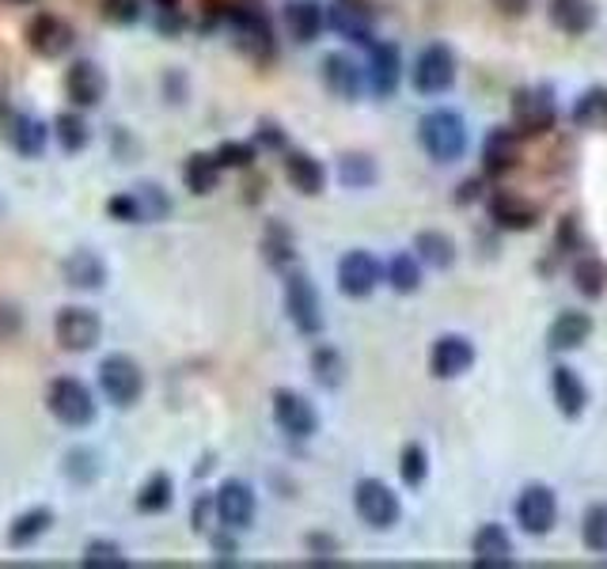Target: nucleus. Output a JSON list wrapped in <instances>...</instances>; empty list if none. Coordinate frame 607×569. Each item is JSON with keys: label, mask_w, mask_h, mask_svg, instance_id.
<instances>
[{"label": "nucleus", "mask_w": 607, "mask_h": 569, "mask_svg": "<svg viewBox=\"0 0 607 569\" xmlns=\"http://www.w3.org/2000/svg\"><path fill=\"white\" fill-rule=\"evenodd\" d=\"M46 411L53 414V422L69 429H87L99 414V403H95L92 388L76 376H58L46 388Z\"/></svg>", "instance_id": "f257e3e1"}, {"label": "nucleus", "mask_w": 607, "mask_h": 569, "mask_svg": "<svg viewBox=\"0 0 607 569\" xmlns=\"http://www.w3.org/2000/svg\"><path fill=\"white\" fill-rule=\"evenodd\" d=\"M418 141L437 164H455L467 152V122L455 110H429L418 122Z\"/></svg>", "instance_id": "f03ea898"}, {"label": "nucleus", "mask_w": 607, "mask_h": 569, "mask_svg": "<svg viewBox=\"0 0 607 569\" xmlns=\"http://www.w3.org/2000/svg\"><path fill=\"white\" fill-rule=\"evenodd\" d=\"M99 388L110 406L130 411L145 395V372H141V365L130 354H110L99 360Z\"/></svg>", "instance_id": "7ed1b4c3"}, {"label": "nucleus", "mask_w": 607, "mask_h": 569, "mask_svg": "<svg viewBox=\"0 0 607 569\" xmlns=\"http://www.w3.org/2000/svg\"><path fill=\"white\" fill-rule=\"evenodd\" d=\"M53 339H58L61 349L69 354H92L103 339V319L99 311L80 308V304H69L53 316Z\"/></svg>", "instance_id": "20e7f679"}, {"label": "nucleus", "mask_w": 607, "mask_h": 569, "mask_svg": "<svg viewBox=\"0 0 607 569\" xmlns=\"http://www.w3.org/2000/svg\"><path fill=\"white\" fill-rule=\"evenodd\" d=\"M285 311H289L293 327H297L304 339H316L323 331V300H319V288L300 270L285 274Z\"/></svg>", "instance_id": "39448f33"}, {"label": "nucleus", "mask_w": 607, "mask_h": 569, "mask_svg": "<svg viewBox=\"0 0 607 569\" xmlns=\"http://www.w3.org/2000/svg\"><path fill=\"white\" fill-rule=\"evenodd\" d=\"M354 509L369 527L388 532V527L398 524L403 505H398V494L391 490L388 483H380V478H365V483H357V490H354Z\"/></svg>", "instance_id": "423d86ee"}, {"label": "nucleus", "mask_w": 607, "mask_h": 569, "mask_svg": "<svg viewBox=\"0 0 607 569\" xmlns=\"http://www.w3.org/2000/svg\"><path fill=\"white\" fill-rule=\"evenodd\" d=\"M513 517H516V524H521V532L547 535L550 527H555V520H558L555 490H550V486H543V483L524 486V490L516 494V501H513Z\"/></svg>", "instance_id": "0eeeda50"}, {"label": "nucleus", "mask_w": 607, "mask_h": 569, "mask_svg": "<svg viewBox=\"0 0 607 569\" xmlns=\"http://www.w3.org/2000/svg\"><path fill=\"white\" fill-rule=\"evenodd\" d=\"M213 505H217V520L228 527V532H247L259 517V498L247 483L239 478H228L221 483V490L213 494Z\"/></svg>", "instance_id": "6e6552de"}, {"label": "nucleus", "mask_w": 607, "mask_h": 569, "mask_svg": "<svg viewBox=\"0 0 607 569\" xmlns=\"http://www.w3.org/2000/svg\"><path fill=\"white\" fill-rule=\"evenodd\" d=\"M274 422H277V429L293 440H308L319 432L316 406H311L300 391H289V388L274 391Z\"/></svg>", "instance_id": "1a4fd4ad"}, {"label": "nucleus", "mask_w": 607, "mask_h": 569, "mask_svg": "<svg viewBox=\"0 0 607 569\" xmlns=\"http://www.w3.org/2000/svg\"><path fill=\"white\" fill-rule=\"evenodd\" d=\"M455 84V54L444 43H433L421 50L414 66V87L421 95H444Z\"/></svg>", "instance_id": "9d476101"}, {"label": "nucleus", "mask_w": 607, "mask_h": 569, "mask_svg": "<svg viewBox=\"0 0 607 569\" xmlns=\"http://www.w3.org/2000/svg\"><path fill=\"white\" fill-rule=\"evenodd\" d=\"M107 72H103L95 61L80 58L66 69V95L73 99L76 110H92L107 99Z\"/></svg>", "instance_id": "9b49d317"}, {"label": "nucleus", "mask_w": 607, "mask_h": 569, "mask_svg": "<svg viewBox=\"0 0 607 569\" xmlns=\"http://www.w3.org/2000/svg\"><path fill=\"white\" fill-rule=\"evenodd\" d=\"M326 27L338 31L349 43H372V31H377V15L365 0H334L326 8Z\"/></svg>", "instance_id": "f8f14e48"}, {"label": "nucleus", "mask_w": 607, "mask_h": 569, "mask_svg": "<svg viewBox=\"0 0 607 569\" xmlns=\"http://www.w3.org/2000/svg\"><path fill=\"white\" fill-rule=\"evenodd\" d=\"M73 27H69L61 15H50V12H43V15H35L31 20V27H27V46L31 50L38 54V58H46V61H53V58H61V54H69L73 50Z\"/></svg>", "instance_id": "ddd939ff"}, {"label": "nucleus", "mask_w": 607, "mask_h": 569, "mask_svg": "<svg viewBox=\"0 0 607 569\" xmlns=\"http://www.w3.org/2000/svg\"><path fill=\"white\" fill-rule=\"evenodd\" d=\"M380 282H383V270L369 251H349L346 259L338 262V288L346 296H354V300L372 296Z\"/></svg>", "instance_id": "4468645a"}, {"label": "nucleus", "mask_w": 607, "mask_h": 569, "mask_svg": "<svg viewBox=\"0 0 607 569\" xmlns=\"http://www.w3.org/2000/svg\"><path fill=\"white\" fill-rule=\"evenodd\" d=\"M475 365V346L463 334H441L433 342V354H429V368H433L437 380H460L463 372H471Z\"/></svg>", "instance_id": "2eb2a0df"}, {"label": "nucleus", "mask_w": 607, "mask_h": 569, "mask_svg": "<svg viewBox=\"0 0 607 569\" xmlns=\"http://www.w3.org/2000/svg\"><path fill=\"white\" fill-rule=\"evenodd\" d=\"M61 277H66V285L80 288V293H95V288L107 285L110 270H107V262H103L99 251H92V247H76V251H69L66 262H61Z\"/></svg>", "instance_id": "dca6fc26"}, {"label": "nucleus", "mask_w": 607, "mask_h": 569, "mask_svg": "<svg viewBox=\"0 0 607 569\" xmlns=\"http://www.w3.org/2000/svg\"><path fill=\"white\" fill-rule=\"evenodd\" d=\"M555 99L543 87H524V92L513 95V118L524 133H543L555 126Z\"/></svg>", "instance_id": "f3484780"}, {"label": "nucleus", "mask_w": 607, "mask_h": 569, "mask_svg": "<svg viewBox=\"0 0 607 569\" xmlns=\"http://www.w3.org/2000/svg\"><path fill=\"white\" fill-rule=\"evenodd\" d=\"M471 562L478 569H509L513 566V540H509L505 527L486 524L471 540Z\"/></svg>", "instance_id": "a211bd4d"}, {"label": "nucleus", "mask_w": 607, "mask_h": 569, "mask_svg": "<svg viewBox=\"0 0 607 569\" xmlns=\"http://www.w3.org/2000/svg\"><path fill=\"white\" fill-rule=\"evenodd\" d=\"M231 27H236V38L251 58H270L274 54V31H270L266 15L259 8H236L231 12Z\"/></svg>", "instance_id": "6ab92c4d"}, {"label": "nucleus", "mask_w": 607, "mask_h": 569, "mask_svg": "<svg viewBox=\"0 0 607 569\" xmlns=\"http://www.w3.org/2000/svg\"><path fill=\"white\" fill-rule=\"evenodd\" d=\"M4 138L23 159H38L46 152V144H50V130H46V122L35 115H8Z\"/></svg>", "instance_id": "aec40b11"}, {"label": "nucleus", "mask_w": 607, "mask_h": 569, "mask_svg": "<svg viewBox=\"0 0 607 569\" xmlns=\"http://www.w3.org/2000/svg\"><path fill=\"white\" fill-rule=\"evenodd\" d=\"M323 84H326V92L338 95V99H357L361 87L369 84V76H365V69L357 66L354 58H346V54H326Z\"/></svg>", "instance_id": "412c9836"}, {"label": "nucleus", "mask_w": 607, "mask_h": 569, "mask_svg": "<svg viewBox=\"0 0 607 569\" xmlns=\"http://www.w3.org/2000/svg\"><path fill=\"white\" fill-rule=\"evenodd\" d=\"M365 76H369V87L377 95H391L398 87V80H403V54H398V46L391 43H377L372 46V58H369V69H365Z\"/></svg>", "instance_id": "4be33fe9"}, {"label": "nucleus", "mask_w": 607, "mask_h": 569, "mask_svg": "<svg viewBox=\"0 0 607 569\" xmlns=\"http://www.w3.org/2000/svg\"><path fill=\"white\" fill-rule=\"evenodd\" d=\"M550 395H555V406L566 418H581L588 406L585 383H581V376L570 365H555V372H550Z\"/></svg>", "instance_id": "5701e85b"}, {"label": "nucleus", "mask_w": 607, "mask_h": 569, "mask_svg": "<svg viewBox=\"0 0 607 569\" xmlns=\"http://www.w3.org/2000/svg\"><path fill=\"white\" fill-rule=\"evenodd\" d=\"M588 334H593V316H588V311H562V316L550 323L547 342H550V349L570 354V349L585 346Z\"/></svg>", "instance_id": "b1692460"}, {"label": "nucleus", "mask_w": 607, "mask_h": 569, "mask_svg": "<svg viewBox=\"0 0 607 569\" xmlns=\"http://www.w3.org/2000/svg\"><path fill=\"white\" fill-rule=\"evenodd\" d=\"M323 27H326L323 4H316V0H289V4H285V31H289L297 43H316Z\"/></svg>", "instance_id": "393cba45"}, {"label": "nucleus", "mask_w": 607, "mask_h": 569, "mask_svg": "<svg viewBox=\"0 0 607 569\" xmlns=\"http://www.w3.org/2000/svg\"><path fill=\"white\" fill-rule=\"evenodd\" d=\"M596 0H550V23L562 35H585L596 23Z\"/></svg>", "instance_id": "a878e982"}, {"label": "nucleus", "mask_w": 607, "mask_h": 569, "mask_svg": "<svg viewBox=\"0 0 607 569\" xmlns=\"http://www.w3.org/2000/svg\"><path fill=\"white\" fill-rule=\"evenodd\" d=\"M285 179L293 182V190L300 194H323L326 187V167L308 152H285Z\"/></svg>", "instance_id": "bb28decb"}, {"label": "nucleus", "mask_w": 607, "mask_h": 569, "mask_svg": "<svg viewBox=\"0 0 607 569\" xmlns=\"http://www.w3.org/2000/svg\"><path fill=\"white\" fill-rule=\"evenodd\" d=\"M221 171H225V167H221L217 152H194V156H187V164H182V182H187L190 194L205 198L217 190Z\"/></svg>", "instance_id": "cd10ccee"}, {"label": "nucleus", "mask_w": 607, "mask_h": 569, "mask_svg": "<svg viewBox=\"0 0 607 569\" xmlns=\"http://www.w3.org/2000/svg\"><path fill=\"white\" fill-rule=\"evenodd\" d=\"M50 524H53V509H46V505H35V509L20 512V517L8 524V547H15V550L31 547V543H38L50 532Z\"/></svg>", "instance_id": "c85d7f7f"}, {"label": "nucleus", "mask_w": 607, "mask_h": 569, "mask_svg": "<svg viewBox=\"0 0 607 569\" xmlns=\"http://www.w3.org/2000/svg\"><path fill=\"white\" fill-rule=\"evenodd\" d=\"M490 216L493 221L501 224V228H509V232H524V228H532L535 224V210L524 198H516V194H493L490 198Z\"/></svg>", "instance_id": "c756f323"}, {"label": "nucleus", "mask_w": 607, "mask_h": 569, "mask_svg": "<svg viewBox=\"0 0 607 569\" xmlns=\"http://www.w3.org/2000/svg\"><path fill=\"white\" fill-rule=\"evenodd\" d=\"M516 156H521V141H516L513 130H493L483 144V159H486V171L490 175L509 171V167L516 164Z\"/></svg>", "instance_id": "7c9ffc66"}, {"label": "nucleus", "mask_w": 607, "mask_h": 569, "mask_svg": "<svg viewBox=\"0 0 607 569\" xmlns=\"http://www.w3.org/2000/svg\"><path fill=\"white\" fill-rule=\"evenodd\" d=\"M414 251H418V259L426 262V266L449 270L455 262V239L449 232H421V236L414 239Z\"/></svg>", "instance_id": "2f4dec72"}, {"label": "nucleus", "mask_w": 607, "mask_h": 569, "mask_svg": "<svg viewBox=\"0 0 607 569\" xmlns=\"http://www.w3.org/2000/svg\"><path fill=\"white\" fill-rule=\"evenodd\" d=\"M53 138L66 152H84L92 144V126H87V118L80 110H61L53 118Z\"/></svg>", "instance_id": "473e14b6"}, {"label": "nucleus", "mask_w": 607, "mask_h": 569, "mask_svg": "<svg viewBox=\"0 0 607 569\" xmlns=\"http://www.w3.org/2000/svg\"><path fill=\"white\" fill-rule=\"evenodd\" d=\"M61 471H66V478L69 483H76V486H92L95 478L103 475V460H99V452L95 448H69L66 452V460H61Z\"/></svg>", "instance_id": "72a5a7b5"}, {"label": "nucleus", "mask_w": 607, "mask_h": 569, "mask_svg": "<svg viewBox=\"0 0 607 569\" xmlns=\"http://www.w3.org/2000/svg\"><path fill=\"white\" fill-rule=\"evenodd\" d=\"M175 501V483L171 475H164V471H156V475L145 478V486L138 490V509L145 512V517H156V512H167Z\"/></svg>", "instance_id": "f704fd0d"}, {"label": "nucleus", "mask_w": 607, "mask_h": 569, "mask_svg": "<svg viewBox=\"0 0 607 569\" xmlns=\"http://www.w3.org/2000/svg\"><path fill=\"white\" fill-rule=\"evenodd\" d=\"M573 126L578 130H607V87H593L578 99L573 107Z\"/></svg>", "instance_id": "c9c22d12"}, {"label": "nucleus", "mask_w": 607, "mask_h": 569, "mask_svg": "<svg viewBox=\"0 0 607 569\" xmlns=\"http://www.w3.org/2000/svg\"><path fill=\"white\" fill-rule=\"evenodd\" d=\"M262 254L274 270H289L297 259V244H293V232L285 224H270L266 236H262Z\"/></svg>", "instance_id": "e433bc0d"}, {"label": "nucleus", "mask_w": 607, "mask_h": 569, "mask_svg": "<svg viewBox=\"0 0 607 569\" xmlns=\"http://www.w3.org/2000/svg\"><path fill=\"white\" fill-rule=\"evenodd\" d=\"M133 198H138L141 224H156L171 216V198H167V190L156 187V182H138V187H133Z\"/></svg>", "instance_id": "4c0bfd02"}, {"label": "nucleus", "mask_w": 607, "mask_h": 569, "mask_svg": "<svg viewBox=\"0 0 607 569\" xmlns=\"http://www.w3.org/2000/svg\"><path fill=\"white\" fill-rule=\"evenodd\" d=\"M388 282L395 293H418L421 288V259L418 254H395V259L388 262Z\"/></svg>", "instance_id": "58836bf2"}, {"label": "nucleus", "mask_w": 607, "mask_h": 569, "mask_svg": "<svg viewBox=\"0 0 607 569\" xmlns=\"http://www.w3.org/2000/svg\"><path fill=\"white\" fill-rule=\"evenodd\" d=\"M87 569H126L130 566V558H126V550L118 547L115 540H92L84 547V558H80Z\"/></svg>", "instance_id": "ea45409f"}, {"label": "nucleus", "mask_w": 607, "mask_h": 569, "mask_svg": "<svg viewBox=\"0 0 607 569\" xmlns=\"http://www.w3.org/2000/svg\"><path fill=\"white\" fill-rule=\"evenodd\" d=\"M581 540L593 555L607 558V505H593L585 512V524H581Z\"/></svg>", "instance_id": "a19ab883"}, {"label": "nucleus", "mask_w": 607, "mask_h": 569, "mask_svg": "<svg viewBox=\"0 0 607 569\" xmlns=\"http://www.w3.org/2000/svg\"><path fill=\"white\" fill-rule=\"evenodd\" d=\"M338 179L346 182V187L361 190V187H369V182L377 179V164H372L369 156H361V152H354V156H342Z\"/></svg>", "instance_id": "79ce46f5"}, {"label": "nucleus", "mask_w": 607, "mask_h": 569, "mask_svg": "<svg viewBox=\"0 0 607 569\" xmlns=\"http://www.w3.org/2000/svg\"><path fill=\"white\" fill-rule=\"evenodd\" d=\"M398 475H403L406 486H421L429 475V455L421 444H406L403 455H398Z\"/></svg>", "instance_id": "37998d69"}, {"label": "nucleus", "mask_w": 607, "mask_h": 569, "mask_svg": "<svg viewBox=\"0 0 607 569\" xmlns=\"http://www.w3.org/2000/svg\"><path fill=\"white\" fill-rule=\"evenodd\" d=\"M311 372H316V380L323 383V388H338L342 376H346V365H342V357L334 354V349H316Z\"/></svg>", "instance_id": "c03bdc74"}, {"label": "nucleus", "mask_w": 607, "mask_h": 569, "mask_svg": "<svg viewBox=\"0 0 607 569\" xmlns=\"http://www.w3.org/2000/svg\"><path fill=\"white\" fill-rule=\"evenodd\" d=\"M573 277H578V288H581V293L593 296V300L604 293V277H607V274H604V266H600L596 259H585V262H581V266L573 270Z\"/></svg>", "instance_id": "a18cd8bd"}, {"label": "nucleus", "mask_w": 607, "mask_h": 569, "mask_svg": "<svg viewBox=\"0 0 607 569\" xmlns=\"http://www.w3.org/2000/svg\"><path fill=\"white\" fill-rule=\"evenodd\" d=\"M221 167H251L254 164V144L247 141H225L217 149Z\"/></svg>", "instance_id": "49530a36"}, {"label": "nucleus", "mask_w": 607, "mask_h": 569, "mask_svg": "<svg viewBox=\"0 0 607 569\" xmlns=\"http://www.w3.org/2000/svg\"><path fill=\"white\" fill-rule=\"evenodd\" d=\"M107 213L115 216V221L122 224H141V213H138V198H133V190H126V194H115L107 202Z\"/></svg>", "instance_id": "de8ad7c7"}, {"label": "nucleus", "mask_w": 607, "mask_h": 569, "mask_svg": "<svg viewBox=\"0 0 607 569\" xmlns=\"http://www.w3.org/2000/svg\"><path fill=\"white\" fill-rule=\"evenodd\" d=\"M20 331H23L20 308H15V304H8V300H0V342H12Z\"/></svg>", "instance_id": "09e8293b"}, {"label": "nucleus", "mask_w": 607, "mask_h": 569, "mask_svg": "<svg viewBox=\"0 0 607 569\" xmlns=\"http://www.w3.org/2000/svg\"><path fill=\"white\" fill-rule=\"evenodd\" d=\"M107 20L138 23L141 20V0H107Z\"/></svg>", "instance_id": "8fccbe9b"}, {"label": "nucleus", "mask_w": 607, "mask_h": 569, "mask_svg": "<svg viewBox=\"0 0 607 569\" xmlns=\"http://www.w3.org/2000/svg\"><path fill=\"white\" fill-rule=\"evenodd\" d=\"M259 144H266V149L282 152L285 144H289V138H285V130H282V126H274V122H262V126H259Z\"/></svg>", "instance_id": "3c124183"}, {"label": "nucleus", "mask_w": 607, "mask_h": 569, "mask_svg": "<svg viewBox=\"0 0 607 569\" xmlns=\"http://www.w3.org/2000/svg\"><path fill=\"white\" fill-rule=\"evenodd\" d=\"M210 512H217V505H213V498H202L194 509V532H210Z\"/></svg>", "instance_id": "603ef678"}, {"label": "nucleus", "mask_w": 607, "mask_h": 569, "mask_svg": "<svg viewBox=\"0 0 607 569\" xmlns=\"http://www.w3.org/2000/svg\"><path fill=\"white\" fill-rule=\"evenodd\" d=\"M213 550H217V562H236V543L228 535H213Z\"/></svg>", "instance_id": "864d4df0"}, {"label": "nucleus", "mask_w": 607, "mask_h": 569, "mask_svg": "<svg viewBox=\"0 0 607 569\" xmlns=\"http://www.w3.org/2000/svg\"><path fill=\"white\" fill-rule=\"evenodd\" d=\"M498 8L509 15H521V12H528V0H498Z\"/></svg>", "instance_id": "5fc2aeb1"}, {"label": "nucleus", "mask_w": 607, "mask_h": 569, "mask_svg": "<svg viewBox=\"0 0 607 569\" xmlns=\"http://www.w3.org/2000/svg\"><path fill=\"white\" fill-rule=\"evenodd\" d=\"M8 4H31V0H8Z\"/></svg>", "instance_id": "6e6d98bb"}]
</instances>
